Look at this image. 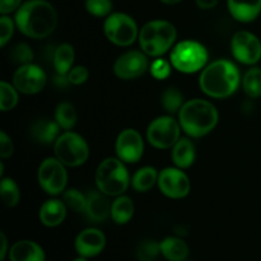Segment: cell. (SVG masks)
<instances>
[{"mask_svg":"<svg viewBox=\"0 0 261 261\" xmlns=\"http://www.w3.org/2000/svg\"><path fill=\"white\" fill-rule=\"evenodd\" d=\"M15 25L31 38H45L58 25V13L46 0H28L15 13Z\"/></svg>","mask_w":261,"mask_h":261,"instance_id":"6da1fadb","label":"cell"},{"mask_svg":"<svg viewBox=\"0 0 261 261\" xmlns=\"http://www.w3.org/2000/svg\"><path fill=\"white\" fill-rule=\"evenodd\" d=\"M241 82L239 68L232 61L219 59L201 71L199 84L206 96L212 98H227L237 91Z\"/></svg>","mask_w":261,"mask_h":261,"instance_id":"7a4b0ae2","label":"cell"},{"mask_svg":"<svg viewBox=\"0 0 261 261\" xmlns=\"http://www.w3.org/2000/svg\"><path fill=\"white\" fill-rule=\"evenodd\" d=\"M181 129L193 138L209 134L218 124L219 115L213 103L205 99L195 98L185 102L178 112Z\"/></svg>","mask_w":261,"mask_h":261,"instance_id":"3957f363","label":"cell"},{"mask_svg":"<svg viewBox=\"0 0 261 261\" xmlns=\"http://www.w3.org/2000/svg\"><path fill=\"white\" fill-rule=\"evenodd\" d=\"M177 32L172 23L157 19L145 23L139 32V43L143 53L149 56H161L175 43Z\"/></svg>","mask_w":261,"mask_h":261,"instance_id":"277c9868","label":"cell"},{"mask_svg":"<svg viewBox=\"0 0 261 261\" xmlns=\"http://www.w3.org/2000/svg\"><path fill=\"white\" fill-rule=\"evenodd\" d=\"M130 176L120 158H106L96 171V185L107 196L122 195L127 190Z\"/></svg>","mask_w":261,"mask_h":261,"instance_id":"5b68a950","label":"cell"},{"mask_svg":"<svg viewBox=\"0 0 261 261\" xmlns=\"http://www.w3.org/2000/svg\"><path fill=\"white\" fill-rule=\"evenodd\" d=\"M208 58L205 46L196 41L186 40L173 47L171 53V64L181 73L191 74L203 69Z\"/></svg>","mask_w":261,"mask_h":261,"instance_id":"8992f818","label":"cell"},{"mask_svg":"<svg viewBox=\"0 0 261 261\" xmlns=\"http://www.w3.org/2000/svg\"><path fill=\"white\" fill-rule=\"evenodd\" d=\"M54 152L63 165L78 167L88 160L89 148L81 135L73 132H66L56 139Z\"/></svg>","mask_w":261,"mask_h":261,"instance_id":"52a82bcc","label":"cell"},{"mask_svg":"<svg viewBox=\"0 0 261 261\" xmlns=\"http://www.w3.org/2000/svg\"><path fill=\"white\" fill-rule=\"evenodd\" d=\"M103 30L109 41L117 46H130L139 36L137 22L125 13H111L105 20Z\"/></svg>","mask_w":261,"mask_h":261,"instance_id":"ba28073f","label":"cell"},{"mask_svg":"<svg viewBox=\"0 0 261 261\" xmlns=\"http://www.w3.org/2000/svg\"><path fill=\"white\" fill-rule=\"evenodd\" d=\"M181 125L171 116H160L147 129V139L154 148L168 149L180 140Z\"/></svg>","mask_w":261,"mask_h":261,"instance_id":"9c48e42d","label":"cell"},{"mask_svg":"<svg viewBox=\"0 0 261 261\" xmlns=\"http://www.w3.org/2000/svg\"><path fill=\"white\" fill-rule=\"evenodd\" d=\"M40 186L50 195H59L63 193L68 182V173L65 165L58 158H46L38 168Z\"/></svg>","mask_w":261,"mask_h":261,"instance_id":"30bf717a","label":"cell"},{"mask_svg":"<svg viewBox=\"0 0 261 261\" xmlns=\"http://www.w3.org/2000/svg\"><path fill=\"white\" fill-rule=\"evenodd\" d=\"M232 55L242 64L254 65L261 59V42L254 33L239 31L231 41Z\"/></svg>","mask_w":261,"mask_h":261,"instance_id":"8fae6325","label":"cell"},{"mask_svg":"<svg viewBox=\"0 0 261 261\" xmlns=\"http://www.w3.org/2000/svg\"><path fill=\"white\" fill-rule=\"evenodd\" d=\"M46 74L35 64H25L19 66L13 75V86L24 94H36L46 86Z\"/></svg>","mask_w":261,"mask_h":261,"instance_id":"7c38bea8","label":"cell"},{"mask_svg":"<svg viewBox=\"0 0 261 261\" xmlns=\"http://www.w3.org/2000/svg\"><path fill=\"white\" fill-rule=\"evenodd\" d=\"M158 186L171 199H182L190 191V180L181 168L167 167L158 175Z\"/></svg>","mask_w":261,"mask_h":261,"instance_id":"4fadbf2b","label":"cell"},{"mask_svg":"<svg viewBox=\"0 0 261 261\" xmlns=\"http://www.w3.org/2000/svg\"><path fill=\"white\" fill-rule=\"evenodd\" d=\"M149 68L145 54L140 51H127L114 64V73L117 78L130 81L142 76Z\"/></svg>","mask_w":261,"mask_h":261,"instance_id":"5bb4252c","label":"cell"},{"mask_svg":"<svg viewBox=\"0 0 261 261\" xmlns=\"http://www.w3.org/2000/svg\"><path fill=\"white\" fill-rule=\"evenodd\" d=\"M144 143L135 129H125L116 139V153L122 162L135 163L142 158Z\"/></svg>","mask_w":261,"mask_h":261,"instance_id":"9a60e30c","label":"cell"},{"mask_svg":"<svg viewBox=\"0 0 261 261\" xmlns=\"http://www.w3.org/2000/svg\"><path fill=\"white\" fill-rule=\"evenodd\" d=\"M106 246V236L97 228L83 229L75 239V250L79 256L89 259L101 254Z\"/></svg>","mask_w":261,"mask_h":261,"instance_id":"2e32d148","label":"cell"},{"mask_svg":"<svg viewBox=\"0 0 261 261\" xmlns=\"http://www.w3.org/2000/svg\"><path fill=\"white\" fill-rule=\"evenodd\" d=\"M86 214L94 223L105 222L109 216H111V205L106 194L101 191H92L87 195V208Z\"/></svg>","mask_w":261,"mask_h":261,"instance_id":"e0dca14e","label":"cell"},{"mask_svg":"<svg viewBox=\"0 0 261 261\" xmlns=\"http://www.w3.org/2000/svg\"><path fill=\"white\" fill-rule=\"evenodd\" d=\"M232 17L242 23L256 19L261 13V0H227Z\"/></svg>","mask_w":261,"mask_h":261,"instance_id":"ac0fdd59","label":"cell"},{"mask_svg":"<svg viewBox=\"0 0 261 261\" xmlns=\"http://www.w3.org/2000/svg\"><path fill=\"white\" fill-rule=\"evenodd\" d=\"M45 259L42 247L30 240L15 242L9 250L10 261H45Z\"/></svg>","mask_w":261,"mask_h":261,"instance_id":"d6986e66","label":"cell"},{"mask_svg":"<svg viewBox=\"0 0 261 261\" xmlns=\"http://www.w3.org/2000/svg\"><path fill=\"white\" fill-rule=\"evenodd\" d=\"M40 221L46 227H58L66 217V205L59 199H50L41 205Z\"/></svg>","mask_w":261,"mask_h":261,"instance_id":"ffe728a7","label":"cell"},{"mask_svg":"<svg viewBox=\"0 0 261 261\" xmlns=\"http://www.w3.org/2000/svg\"><path fill=\"white\" fill-rule=\"evenodd\" d=\"M60 125L58 121H50L47 119L37 120L31 126V135L36 142L41 144H51L55 143L60 137Z\"/></svg>","mask_w":261,"mask_h":261,"instance_id":"44dd1931","label":"cell"},{"mask_svg":"<svg viewBox=\"0 0 261 261\" xmlns=\"http://www.w3.org/2000/svg\"><path fill=\"white\" fill-rule=\"evenodd\" d=\"M161 254L168 261H185L189 256V246L180 237H166L160 242Z\"/></svg>","mask_w":261,"mask_h":261,"instance_id":"7402d4cb","label":"cell"},{"mask_svg":"<svg viewBox=\"0 0 261 261\" xmlns=\"http://www.w3.org/2000/svg\"><path fill=\"white\" fill-rule=\"evenodd\" d=\"M172 161L178 168H189L195 161V147L191 140L180 139L172 150Z\"/></svg>","mask_w":261,"mask_h":261,"instance_id":"603a6c76","label":"cell"},{"mask_svg":"<svg viewBox=\"0 0 261 261\" xmlns=\"http://www.w3.org/2000/svg\"><path fill=\"white\" fill-rule=\"evenodd\" d=\"M134 216V204L129 196L119 195L111 205V217L115 223L126 224Z\"/></svg>","mask_w":261,"mask_h":261,"instance_id":"cb8c5ba5","label":"cell"},{"mask_svg":"<svg viewBox=\"0 0 261 261\" xmlns=\"http://www.w3.org/2000/svg\"><path fill=\"white\" fill-rule=\"evenodd\" d=\"M158 182V173L157 170L154 167H143L140 170H138L134 173L132 180L133 189L138 193H145V191H149L150 189L154 186V184Z\"/></svg>","mask_w":261,"mask_h":261,"instance_id":"d4e9b609","label":"cell"},{"mask_svg":"<svg viewBox=\"0 0 261 261\" xmlns=\"http://www.w3.org/2000/svg\"><path fill=\"white\" fill-rule=\"evenodd\" d=\"M74 48L69 43H61L54 54V66L59 75H65L70 71L74 63Z\"/></svg>","mask_w":261,"mask_h":261,"instance_id":"484cf974","label":"cell"},{"mask_svg":"<svg viewBox=\"0 0 261 261\" xmlns=\"http://www.w3.org/2000/svg\"><path fill=\"white\" fill-rule=\"evenodd\" d=\"M55 119L64 130L73 129L78 120L75 107L69 102H63V103L58 105L55 111Z\"/></svg>","mask_w":261,"mask_h":261,"instance_id":"4316f807","label":"cell"},{"mask_svg":"<svg viewBox=\"0 0 261 261\" xmlns=\"http://www.w3.org/2000/svg\"><path fill=\"white\" fill-rule=\"evenodd\" d=\"M0 195H2L3 204L7 208H13L19 203V188L13 178L3 177L2 184H0Z\"/></svg>","mask_w":261,"mask_h":261,"instance_id":"83f0119b","label":"cell"},{"mask_svg":"<svg viewBox=\"0 0 261 261\" xmlns=\"http://www.w3.org/2000/svg\"><path fill=\"white\" fill-rule=\"evenodd\" d=\"M242 87L245 93L251 98H257L261 96V69L251 68L245 73L242 79Z\"/></svg>","mask_w":261,"mask_h":261,"instance_id":"f1b7e54d","label":"cell"},{"mask_svg":"<svg viewBox=\"0 0 261 261\" xmlns=\"http://www.w3.org/2000/svg\"><path fill=\"white\" fill-rule=\"evenodd\" d=\"M18 103L17 88L3 81L0 83V110L3 112L10 111Z\"/></svg>","mask_w":261,"mask_h":261,"instance_id":"f546056e","label":"cell"},{"mask_svg":"<svg viewBox=\"0 0 261 261\" xmlns=\"http://www.w3.org/2000/svg\"><path fill=\"white\" fill-rule=\"evenodd\" d=\"M162 106L170 114H175L184 106V96L177 88L166 89L162 94Z\"/></svg>","mask_w":261,"mask_h":261,"instance_id":"4dcf8cb0","label":"cell"},{"mask_svg":"<svg viewBox=\"0 0 261 261\" xmlns=\"http://www.w3.org/2000/svg\"><path fill=\"white\" fill-rule=\"evenodd\" d=\"M64 203H65L66 206L73 209L74 212H78V213L84 212L86 213L87 196H84L76 189H69L64 193Z\"/></svg>","mask_w":261,"mask_h":261,"instance_id":"1f68e13d","label":"cell"},{"mask_svg":"<svg viewBox=\"0 0 261 261\" xmlns=\"http://www.w3.org/2000/svg\"><path fill=\"white\" fill-rule=\"evenodd\" d=\"M161 254V246L158 242L145 240L138 246L137 256L139 261H154Z\"/></svg>","mask_w":261,"mask_h":261,"instance_id":"d6a6232c","label":"cell"},{"mask_svg":"<svg viewBox=\"0 0 261 261\" xmlns=\"http://www.w3.org/2000/svg\"><path fill=\"white\" fill-rule=\"evenodd\" d=\"M86 9L94 17H109L112 12L111 0H86Z\"/></svg>","mask_w":261,"mask_h":261,"instance_id":"836d02e7","label":"cell"},{"mask_svg":"<svg viewBox=\"0 0 261 261\" xmlns=\"http://www.w3.org/2000/svg\"><path fill=\"white\" fill-rule=\"evenodd\" d=\"M12 59L15 63H19L22 65L32 63L33 53L27 43H18L12 51Z\"/></svg>","mask_w":261,"mask_h":261,"instance_id":"e575fe53","label":"cell"},{"mask_svg":"<svg viewBox=\"0 0 261 261\" xmlns=\"http://www.w3.org/2000/svg\"><path fill=\"white\" fill-rule=\"evenodd\" d=\"M14 23L8 15H2L0 18V46L4 47L14 32Z\"/></svg>","mask_w":261,"mask_h":261,"instance_id":"d590c367","label":"cell"},{"mask_svg":"<svg viewBox=\"0 0 261 261\" xmlns=\"http://www.w3.org/2000/svg\"><path fill=\"white\" fill-rule=\"evenodd\" d=\"M88 69L86 66H75V68H71L68 73V81L75 86H79L88 79Z\"/></svg>","mask_w":261,"mask_h":261,"instance_id":"8d00e7d4","label":"cell"},{"mask_svg":"<svg viewBox=\"0 0 261 261\" xmlns=\"http://www.w3.org/2000/svg\"><path fill=\"white\" fill-rule=\"evenodd\" d=\"M150 71H152L153 76H155L157 79H165L170 75V65L166 60L158 59L152 64Z\"/></svg>","mask_w":261,"mask_h":261,"instance_id":"74e56055","label":"cell"},{"mask_svg":"<svg viewBox=\"0 0 261 261\" xmlns=\"http://www.w3.org/2000/svg\"><path fill=\"white\" fill-rule=\"evenodd\" d=\"M14 152V145H13L12 139L5 134L4 132H0V157L9 158Z\"/></svg>","mask_w":261,"mask_h":261,"instance_id":"f35d334b","label":"cell"},{"mask_svg":"<svg viewBox=\"0 0 261 261\" xmlns=\"http://www.w3.org/2000/svg\"><path fill=\"white\" fill-rule=\"evenodd\" d=\"M22 5V0H0V13L7 15L12 12H17Z\"/></svg>","mask_w":261,"mask_h":261,"instance_id":"ab89813d","label":"cell"},{"mask_svg":"<svg viewBox=\"0 0 261 261\" xmlns=\"http://www.w3.org/2000/svg\"><path fill=\"white\" fill-rule=\"evenodd\" d=\"M0 240H2V250H0V261H4L7 257V254H9L8 251V241L7 237H5L4 232H0Z\"/></svg>","mask_w":261,"mask_h":261,"instance_id":"60d3db41","label":"cell"},{"mask_svg":"<svg viewBox=\"0 0 261 261\" xmlns=\"http://www.w3.org/2000/svg\"><path fill=\"white\" fill-rule=\"evenodd\" d=\"M196 5H198L200 9H212V8L216 7L218 4V0H195Z\"/></svg>","mask_w":261,"mask_h":261,"instance_id":"b9f144b4","label":"cell"},{"mask_svg":"<svg viewBox=\"0 0 261 261\" xmlns=\"http://www.w3.org/2000/svg\"><path fill=\"white\" fill-rule=\"evenodd\" d=\"M161 2H162L163 4L175 5V4H178V3H180V2H182V0H161Z\"/></svg>","mask_w":261,"mask_h":261,"instance_id":"7bdbcfd3","label":"cell"},{"mask_svg":"<svg viewBox=\"0 0 261 261\" xmlns=\"http://www.w3.org/2000/svg\"><path fill=\"white\" fill-rule=\"evenodd\" d=\"M73 261H88V260H87V257L79 256V257H76V259H74Z\"/></svg>","mask_w":261,"mask_h":261,"instance_id":"ee69618b","label":"cell"},{"mask_svg":"<svg viewBox=\"0 0 261 261\" xmlns=\"http://www.w3.org/2000/svg\"><path fill=\"white\" fill-rule=\"evenodd\" d=\"M3 172H4V165L0 163V176H3Z\"/></svg>","mask_w":261,"mask_h":261,"instance_id":"f6af8a7d","label":"cell"},{"mask_svg":"<svg viewBox=\"0 0 261 261\" xmlns=\"http://www.w3.org/2000/svg\"><path fill=\"white\" fill-rule=\"evenodd\" d=\"M185 261H194V260H188V259H186Z\"/></svg>","mask_w":261,"mask_h":261,"instance_id":"bcb514c9","label":"cell"}]
</instances>
